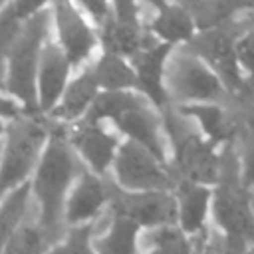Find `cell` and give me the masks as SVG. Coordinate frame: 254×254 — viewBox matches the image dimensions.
<instances>
[{"instance_id": "cell-1", "label": "cell", "mask_w": 254, "mask_h": 254, "mask_svg": "<svg viewBox=\"0 0 254 254\" xmlns=\"http://www.w3.org/2000/svg\"><path fill=\"white\" fill-rule=\"evenodd\" d=\"M48 139L40 159L30 175L32 204H36V222L52 244L64 238V204L73 179L85 169L67 141V125L50 117Z\"/></svg>"}, {"instance_id": "cell-2", "label": "cell", "mask_w": 254, "mask_h": 254, "mask_svg": "<svg viewBox=\"0 0 254 254\" xmlns=\"http://www.w3.org/2000/svg\"><path fill=\"white\" fill-rule=\"evenodd\" d=\"M103 119H111L121 133H125L131 141L143 145L157 161L165 163L161 117L141 95L129 93L127 89L97 91L81 121L99 123Z\"/></svg>"}, {"instance_id": "cell-3", "label": "cell", "mask_w": 254, "mask_h": 254, "mask_svg": "<svg viewBox=\"0 0 254 254\" xmlns=\"http://www.w3.org/2000/svg\"><path fill=\"white\" fill-rule=\"evenodd\" d=\"M50 6L22 20L6 62L4 91L22 105L26 115H40L36 99V71L42 46L50 38Z\"/></svg>"}, {"instance_id": "cell-4", "label": "cell", "mask_w": 254, "mask_h": 254, "mask_svg": "<svg viewBox=\"0 0 254 254\" xmlns=\"http://www.w3.org/2000/svg\"><path fill=\"white\" fill-rule=\"evenodd\" d=\"M161 121L173 143L171 171L177 179L214 185L218 179V155L208 139H202L189 115L171 101L161 107Z\"/></svg>"}, {"instance_id": "cell-5", "label": "cell", "mask_w": 254, "mask_h": 254, "mask_svg": "<svg viewBox=\"0 0 254 254\" xmlns=\"http://www.w3.org/2000/svg\"><path fill=\"white\" fill-rule=\"evenodd\" d=\"M214 185L212 210L216 224L230 236H238L248 244L254 242V212L248 187L242 183L236 141H226L218 153V179Z\"/></svg>"}, {"instance_id": "cell-6", "label": "cell", "mask_w": 254, "mask_h": 254, "mask_svg": "<svg viewBox=\"0 0 254 254\" xmlns=\"http://www.w3.org/2000/svg\"><path fill=\"white\" fill-rule=\"evenodd\" d=\"M48 139L44 115H18L6 121L0 153V198L30 179Z\"/></svg>"}, {"instance_id": "cell-7", "label": "cell", "mask_w": 254, "mask_h": 254, "mask_svg": "<svg viewBox=\"0 0 254 254\" xmlns=\"http://www.w3.org/2000/svg\"><path fill=\"white\" fill-rule=\"evenodd\" d=\"M246 30H248V24H246V18L242 12L228 22L206 28L200 34L189 38L187 50L192 52L196 58L204 60L216 71L226 93H234L240 87V83L244 81L238 71L234 44H236L238 36H242Z\"/></svg>"}, {"instance_id": "cell-8", "label": "cell", "mask_w": 254, "mask_h": 254, "mask_svg": "<svg viewBox=\"0 0 254 254\" xmlns=\"http://www.w3.org/2000/svg\"><path fill=\"white\" fill-rule=\"evenodd\" d=\"M167 89L175 101H208L222 103L226 89L218 75L212 73L192 52L179 50L167 67ZM167 93V95H169Z\"/></svg>"}, {"instance_id": "cell-9", "label": "cell", "mask_w": 254, "mask_h": 254, "mask_svg": "<svg viewBox=\"0 0 254 254\" xmlns=\"http://www.w3.org/2000/svg\"><path fill=\"white\" fill-rule=\"evenodd\" d=\"M109 212L125 216L139 226H161L177 220V198L167 190H125L113 179L105 177Z\"/></svg>"}, {"instance_id": "cell-10", "label": "cell", "mask_w": 254, "mask_h": 254, "mask_svg": "<svg viewBox=\"0 0 254 254\" xmlns=\"http://www.w3.org/2000/svg\"><path fill=\"white\" fill-rule=\"evenodd\" d=\"M113 161L117 183L127 190H171L179 181L167 163L157 161L135 141L123 143Z\"/></svg>"}, {"instance_id": "cell-11", "label": "cell", "mask_w": 254, "mask_h": 254, "mask_svg": "<svg viewBox=\"0 0 254 254\" xmlns=\"http://www.w3.org/2000/svg\"><path fill=\"white\" fill-rule=\"evenodd\" d=\"M50 20L56 32V42L65 54L71 67H79L95 50L97 38L73 0H52Z\"/></svg>"}, {"instance_id": "cell-12", "label": "cell", "mask_w": 254, "mask_h": 254, "mask_svg": "<svg viewBox=\"0 0 254 254\" xmlns=\"http://www.w3.org/2000/svg\"><path fill=\"white\" fill-rule=\"evenodd\" d=\"M71 65L58 46L56 40L48 38L40 52L38 71H36V99L40 115H48L58 103L65 83L69 81Z\"/></svg>"}, {"instance_id": "cell-13", "label": "cell", "mask_w": 254, "mask_h": 254, "mask_svg": "<svg viewBox=\"0 0 254 254\" xmlns=\"http://www.w3.org/2000/svg\"><path fill=\"white\" fill-rule=\"evenodd\" d=\"M67 141L75 155L81 157L85 165L95 175H105L117 151V137L107 133L99 123H89L77 119L71 129H67Z\"/></svg>"}, {"instance_id": "cell-14", "label": "cell", "mask_w": 254, "mask_h": 254, "mask_svg": "<svg viewBox=\"0 0 254 254\" xmlns=\"http://www.w3.org/2000/svg\"><path fill=\"white\" fill-rule=\"evenodd\" d=\"M107 204V190L103 175H95L83 169L77 175V183L69 189L64 204V220L65 226H75L83 222H91L99 210Z\"/></svg>"}, {"instance_id": "cell-15", "label": "cell", "mask_w": 254, "mask_h": 254, "mask_svg": "<svg viewBox=\"0 0 254 254\" xmlns=\"http://www.w3.org/2000/svg\"><path fill=\"white\" fill-rule=\"evenodd\" d=\"M169 50V44L157 42L149 48L139 50L131 58L135 71V87H139L159 109L169 103V95L163 87V65Z\"/></svg>"}, {"instance_id": "cell-16", "label": "cell", "mask_w": 254, "mask_h": 254, "mask_svg": "<svg viewBox=\"0 0 254 254\" xmlns=\"http://www.w3.org/2000/svg\"><path fill=\"white\" fill-rule=\"evenodd\" d=\"M99 85L93 73V67H83L81 73H77L71 81L65 83L58 103L48 113V117L62 121V123H73L83 117L87 107L91 105L93 97L97 95Z\"/></svg>"}, {"instance_id": "cell-17", "label": "cell", "mask_w": 254, "mask_h": 254, "mask_svg": "<svg viewBox=\"0 0 254 254\" xmlns=\"http://www.w3.org/2000/svg\"><path fill=\"white\" fill-rule=\"evenodd\" d=\"M185 115L194 117L202 131L206 133L208 141L216 147L218 143H226V141H234L238 135V129L242 127L238 121H234L228 111L224 109V105L220 103H190V105H177Z\"/></svg>"}, {"instance_id": "cell-18", "label": "cell", "mask_w": 254, "mask_h": 254, "mask_svg": "<svg viewBox=\"0 0 254 254\" xmlns=\"http://www.w3.org/2000/svg\"><path fill=\"white\" fill-rule=\"evenodd\" d=\"M99 26H101L99 38H101L103 50L123 58H133L139 50L157 44V40H153L151 36L141 34L139 24H127L107 16Z\"/></svg>"}, {"instance_id": "cell-19", "label": "cell", "mask_w": 254, "mask_h": 254, "mask_svg": "<svg viewBox=\"0 0 254 254\" xmlns=\"http://www.w3.org/2000/svg\"><path fill=\"white\" fill-rule=\"evenodd\" d=\"M175 190H177V206H179L177 216L181 218L183 232H190V234L198 232L204 226L210 190L204 185L187 179H179Z\"/></svg>"}, {"instance_id": "cell-20", "label": "cell", "mask_w": 254, "mask_h": 254, "mask_svg": "<svg viewBox=\"0 0 254 254\" xmlns=\"http://www.w3.org/2000/svg\"><path fill=\"white\" fill-rule=\"evenodd\" d=\"M109 228L105 234H95L91 236V246L95 254H137V232L139 224L125 218L111 214Z\"/></svg>"}, {"instance_id": "cell-21", "label": "cell", "mask_w": 254, "mask_h": 254, "mask_svg": "<svg viewBox=\"0 0 254 254\" xmlns=\"http://www.w3.org/2000/svg\"><path fill=\"white\" fill-rule=\"evenodd\" d=\"M159 6L157 16L151 22V32L169 44L189 40L194 30V22L190 12L183 4H167L165 0Z\"/></svg>"}, {"instance_id": "cell-22", "label": "cell", "mask_w": 254, "mask_h": 254, "mask_svg": "<svg viewBox=\"0 0 254 254\" xmlns=\"http://www.w3.org/2000/svg\"><path fill=\"white\" fill-rule=\"evenodd\" d=\"M30 208H32L30 179L0 198V250L6 244V240L14 234V230L28 218Z\"/></svg>"}, {"instance_id": "cell-23", "label": "cell", "mask_w": 254, "mask_h": 254, "mask_svg": "<svg viewBox=\"0 0 254 254\" xmlns=\"http://www.w3.org/2000/svg\"><path fill=\"white\" fill-rule=\"evenodd\" d=\"M246 10H254V0H200L189 12L192 16L194 26L206 30L228 22Z\"/></svg>"}, {"instance_id": "cell-24", "label": "cell", "mask_w": 254, "mask_h": 254, "mask_svg": "<svg viewBox=\"0 0 254 254\" xmlns=\"http://www.w3.org/2000/svg\"><path fill=\"white\" fill-rule=\"evenodd\" d=\"M99 89H129L135 87V71L127 65L123 56L103 52V56L91 65Z\"/></svg>"}, {"instance_id": "cell-25", "label": "cell", "mask_w": 254, "mask_h": 254, "mask_svg": "<svg viewBox=\"0 0 254 254\" xmlns=\"http://www.w3.org/2000/svg\"><path fill=\"white\" fill-rule=\"evenodd\" d=\"M52 242L40 228V224L34 220H24L14 234L6 240L0 254H46L50 250Z\"/></svg>"}, {"instance_id": "cell-26", "label": "cell", "mask_w": 254, "mask_h": 254, "mask_svg": "<svg viewBox=\"0 0 254 254\" xmlns=\"http://www.w3.org/2000/svg\"><path fill=\"white\" fill-rule=\"evenodd\" d=\"M93 222H83L69 226L62 240L50 246L46 254H95L91 246Z\"/></svg>"}, {"instance_id": "cell-27", "label": "cell", "mask_w": 254, "mask_h": 254, "mask_svg": "<svg viewBox=\"0 0 254 254\" xmlns=\"http://www.w3.org/2000/svg\"><path fill=\"white\" fill-rule=\"evenodd\" d=\"M222 105L228 115L240 125L254 123V73L250 79L242 81L234 93H228Z\"/></svg>"}, {"instance_id": "cell-28", "label": "cell", "mask_w": 254, "mask_h": 254, "mask_svg": "<svg viewBox=\"0 0 254 254\" xmlns=\"http://www.w3.org/2000/svg\"><path fill=\"white\" fill-rule=\"evenodd\" d=\"M147 238H149V244H153L159 250V254H190V248H192L185 232L171 224H161Z\"/></svg>"}, {"instance_id": "cell-29", "label": "cell", "mask_w": 254, "mask_h": 254, "mask_svg": "<svg viewBox=\"0 0 254 254\" xmlns=\"http://www.w3.org/2000/svg\"><path fill=\"white\" fill-rule=\"evenodd\" d=\"M22 20L14 14L10 4L0 10V91H4V75H6V62L12 50V44L18 36Z\"/></svg>"}, {"instance_id": "cell-30", "label": "cell", "mask_w": 254, "mask_h": 254, "mask_svg": "<svg viewBox=\"0 0 254 254\" xmlns=\"http://www.w3.org/2000/svg\"><path fill=\"white\" fill-rule=\"evenodd\" d=\"M238 157L242 159V183L246 187L254 185V123H246L238 129L236 135Z\"/></svg>"}, {"instance_id": "cell-31", "label": "cell", "mask_w": 254, "mask_h": 254, "mask_svg": "<svg viewBox=\"0 0 254 254\" xmlns=\"http://www.w3.org/2000/svg\"><path fill=\"white\" fill-rule=\"evenodd\" d=\"M206 236L202 254H246L248 250V242L238 236H222L218 232H208Z\"/></svg>"}, {"instance_id": "cell-32", "label": "cell", "mask_w": 254, "mask_h": 254, "mask_svg": "<svg viewBox=\"0 0 254 254\" xmlns=\"http://www.w3.org/2000/svg\"><path fill=\"white\" fill-rule=\"evenodd\" d=\"M234 52H236V60L254 73V30L248 28L242 36H238L236 44H234Z\"/></svg>"}, {"instance_id": "cell-33", "label": "cell", "mask_w": 254, "mask_h": 254, "mask_svg": "<svg viewBox=\"0 0 254 254\" xmlns=\"http://www.w3.org/2000/svg\"><path fill=\"white\" fill-rule=\"evenodd\" d=\"M50 2L52 0H10V8L14 10V14L20 20H26V18L34 16L36 12L48 8Z\"/></svg>"}, {"instance_id": "cell-34", "label": "cell", "mask_w": 254, "mask_h": 254, "mask_svg": "<svg viewBox=\"0 0 254 254\" xmlns=\"http://www.w3.org/2000/svg\"><path fill=\"white\" fill-rule=\"evenodd\" d=\"M115 8V20L127 22V24H137V2L135 0H113Z\"/></svg>"}, {"instance_id": "cell-35", "label": "cell", "mask_w": 254, "mask_h": 254, "mask_svg": "<svg viewBox=\"0 0 254 254\" xmlns=\"http://www.w3.org/2000/svg\"><path fill=\"white\" fill-rule=\"evenodd\" d=\"M81 10H85L97 24H101L107 16H109V4L107 0H75Z\"/></svg>"}, {"instance_id": "cell-36", "label": "cell", "mask_w": 254, "mask_h": 254, "mask_svg": "<svg viewBox=\"0 0 254 254\" xmlns=\"http://www.w3.org/2000/svg\"><path fill=\"white\" fill-rule=\"evenodd\" d=\"M22 113H24L22 105L14 97H10L6 91H0V119L10 121V119H14V117H18Z\"/></svg>"}, {"instance_id": "cell-37", "label": "cell", "mask_w": 254, "mask_h": 254, "mask_svg": "<svg viewBox=\"0 0 254 254\" xmlns=\"http://www.w3.org/2000/svg\"><path fill=\"white\" fill-rule=\"evenodd\" d=\"M196 238L192 242V248H190V254H202V246H204V240H206V234H208V228H200L198 232H194Z\"/></svg>"}, {"instance_id": "cell-38", "label": "cell", "mask_w": 254, "mask_h": 254, "mask_svg": "<svg viewBox=\"0 0 254 254\" xmlns=\"http://www.w3.org/2000/svg\"><path fill=\"white\" fill-rule=\"evenodd\" d=\"M244 18H246L248 28H252V30H254V10H246V12H244Z\"/></svg>"}, {"instance_id": "cell-39", "label": "cell", "mask_w": 254, "mask_h": 254, "mask_svg": "<svg viewBox=\"0 0 254 254\" xmlns=\"http://www.w3.org/2000/svg\"><path fill=\"white\" fill-rule=\"evenodd\" d=\"M198 2H200V0H179V4H183L187 10H190V8H192L194 4H198Z\"/></svg>"}, {"instance_id": "cell-40", "label": "cell", "mask_w": 254, "mask_h": 254, "mask_svg": "<svg viewBox=\"0 0 254 254\" xmlns=\"http://www.w3.org/2000/svg\"><path fill=\"white\" fill-rule=\"evenodd\" d=\"M4 131H6V121H4V119H0V139L4 137Z\"/></svg>"}, {"instance_id": "cell-41", "label": "cell", "mask_w": 254, "mask_h": 254, "mask_svg": "<svg viewBox=\"0 0 254 254\" xmlns=\"http://www.w3.org/2000/svg\"><path fill=\"white\" fill-rule=\"evenodd\" d=\"M8 4H10V0H0V10H2V8H6Z\"/></svg>"}, {"instance_id": "cell-42", "label": "cell", "mask_w": 254, "mask_h": 254, "mask_svg": "<svg viewBox=\"0 0 254 254\" xmlns=\"http://www.w3.org/2000/svg\"><path fill=\"white\" fill-rule=\"evenodd\" d=\"M246 254H254V246H252L250 250H246Z\"/></svg>"}, {"instance_id": "cell-43", "label": "cell", "mask_w": 254, "mask_h": 254, "mask_svg": "<svg viewBox=\"0 0 254 254\" xmlns=\"http://www.w3.org/2000/svg\"><path fill=\"white\" fill-rule=\"evenodd\" d=\"M151 2H153V4H161L163 0H151Z\"/></svg>"}, {"instance_id": "cell-44", "label": "cell", "mask_w": 254, "mask_h": 254, "mask_svg": "<svg viewBox=\"0 0 254 254\" xmlns=\"http://www.w3.org/2000/svg\"><path fill=\"white\" fill-rule=\"evenodd\" d=\"M149 254H159V250H157V248H155V250H153V252H149Z\"/></svg>"}, {"instance_id": "cell-45", "label": "cell", "mask_w": 254, "mask_h": 254, "mask_svg": "<svg viewBox=\"0 0 254 254\" xmlns=\"http://www.w3.org/2000/svg\"><path fill=\"white\" fill-rule=\"evenodd\" d=\"M0 153H2V139H0Z\"/></svg>"}]
</instances>
